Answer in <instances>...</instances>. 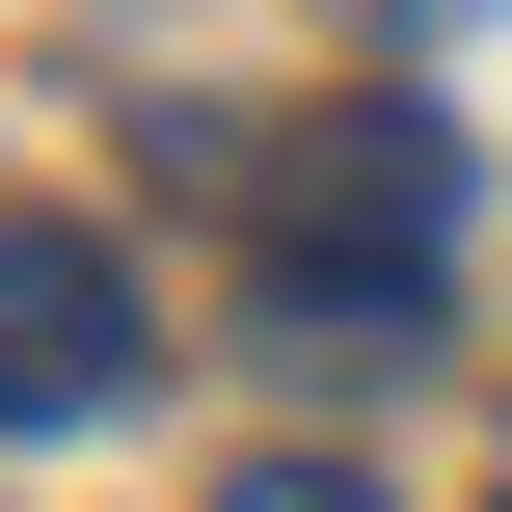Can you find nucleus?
Segmentation results:
<instances>
[{
  "mask_svg": "<svg viewBox=\"0 0 512 512\" xmlns=\"http://www.w3.org/2000/svg\"><path fill=\"white\" fill-rule=\"evenodd\" d=\"M135 405V270L81 216H0V432H108Z\"/></svg>",
  "mask_w": 512,
  "mask_h": 512,
  "instance_id": "obj_2",
  "label": "nucleus"
},
{
  "mask_svg": "<svg viewBox=\"0 0 512 512\" xmlns=\"http://www.w3.org/2000/svg\"><path fill=\"white\" fill-rule=\"evenodd\" d=\"M486 512H512V459H486Z\"/></svg>",
  "mask_w": 512,
  "mask_h": 512,
  "instance_id": "obj_4",
  "label": "nucleus"
},
{
  "mask_svg": "<svg viewBox=\"0 0 512 512\" xmlns=\"http://www.w3.org/2000/svg\"><path fill=\"white\" fill-rule=\"evenodd\" d=\"M189 189L270 243V297H378V324H405V297L459 270V135H432V108H270V135H216Z\"/></svg>",
  "mask_w": 512,
  "mask_h": 512,
  "instance_id": "obj_1",
  "label": "nucleus"
},
{
  "mask_svg": "<svg viewBox=\"0 0 512 512\" xmlns=\"http://www.w3.org/2000/svg\"><path fill=\"white\" fill-rule=\"evenodd\" d=\"M216 512H378V486H351V459H243Z\"/></svg>",
  "mask_w": 512,
  "mask_h": 512,
  "instance_id": "obj_3",
  "label": "nucleus"
}]
</instances>
